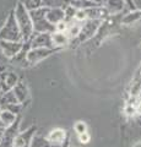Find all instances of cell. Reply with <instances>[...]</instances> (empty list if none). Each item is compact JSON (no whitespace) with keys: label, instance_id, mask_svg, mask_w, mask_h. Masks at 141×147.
<instances>
[{"label":"cell","instance_id":"cell-12","mask_svg":"<svg viewBox=\"0 0 141 147\" xmlns=\"http://www.w3.org/2000/svg\"><path fill=\"white\" fill-rule=\"evenodd\" d=\"M45 18L48 22L55 26L58 22L64 20V10L60 7H54V9H47L45 12Z\"/></svg>","mask_w":141,"mask_h":147},{"label":"cell","instance_id":"cell-22","mask_svg":"<svg viewBox=\"0 0 141 147\" xmlns=\"http://www.w3.org/2000/svg\"><path fill=\"white\" fill-rule=\"evenodd\" d=\"M1 112H3V109H1V107H0V114H1Z\"/></svg>","mask_w":141,"mask_h":147},{"label":"cell","instance_id":"cell-16","mask_svg":"<svg viewBox=\"0 0 141 147\" xmlns=\"http://www.w3.org/2000/svg\"><path fill=\"white\" fill-rule=\"evenodd\" d=\"M0 120H1V123L4 124V126L7 127V126H10L15 123L16 115L13 113L9 112V110H3L1 114H0Z\"/></svg>","mask_w":141,"mask_h":147},{"label":"cell","instance_id":"cell-4","mask_svg":"<svg viewBox=\"0 0 141 147\" xmlns=\"http://www.w3.org/2000/svg\"><path fill=\"white\" fill-rule=\"evenodd\" d=\"M55 49H51V48H31L27 52L26 59L28 64H36L40 60H43L44 58L49 57Z\"/></svg>","mask_w":141,"mask_h":147},{"label":"cell","instance_id":"cell-15","mask_svg":"<svg viewBox=\"0 0 141 147\" xmlns=\"http://www.w3.org/2000/svg\"><path fill=\"white\" fill-rule=\"evenodd\" d=\"M141 20V10H135L133 12H129L128 15H125L124 17L121 18V24L123 25H133L135 22H138Z\"/></svg>","mask_w":141,"mask_h":147},{"label":"cell","instance_id":"cell-8","mask_svg":"<svg viewBox=\"0 0 141 147\" xmlns=\"http://www.w3.org/2000/svg\"><path fill=\"white\" fill-rule=\"evenodd\" d=\"M85 12H86V15H87V20L102 21V20H104V18H107L108 15H109L108 11L106 10V7H103V5L85 9Z\"/></svg>","mask_w":141,"mask_h":147},{"label":"cell","instance_id":"cell-19","mask_svg":"<svg viewBox=\"0 0 141 147\" xmlns=\"http://www.w3.org/2000/svg\"><path fill=\"white\" fill-rule=\"evenodd\" d=\"M124 113H126V115H134V114L136 113V107H135V105H131L129 103H126Z\"/></svg>","mask_w":141,"mask_h":147},{"label":"cell","instance_id":"cell-13","mask_svg":"<svg viewBox=\"0 0 141 147\" xmlns=\"http://www.w3.org/2000/svg\"><path fill=\"white\" fill-rule=\"evenodd\" d=\"M106 10L108 11L109 15H118L124 10V5L125 1L124 0H106Z\"/></svg>","mask_w":141,"mask_h":147},{"label":"cell","instance_id":"cell-14","mask_svg":"<svg viewBox=\"0 0 141 147\" xmlns=\"http://www.w3.org/2000/svg\"><path fill=\"white\" fill-rule=\"evenodd\" d=\"M12 92L15 94V97L17 98L20 103H24L25 99L27 98L28 96V90H27V86L24 81H19L17 84L15 85V87L12 88Z\"/></svg>","mask_w":141,"mask_h":147},{"label":"cell","instance_id":"cell-18","mask_svg":"<svg viewBox=\"0 0 141 147\" xmlns=\"http://www.w3.org/2000/svg\"><path fill=\"white\" fill-rule=\"evenodd\" d=\"M79 136V141L81 142V144H88L90 140H91V135L88 134L87 131L84 132V134H80V135H77Z\"/></svg>","mask_w":141,"mask_h":147},{"label":"cell","instance_id":"cell-9","mask_svg":"<svg viewBox=\"0 0 141 147\" xmlns=\"http://www.w3.org/2000/svg\"><path fill=\"white\" fill-rule=\"evenodd\" d=\"M17 82H19V80H17V76L13 72L4 74L1 76V81H0V86H1L3 93L4 92H7V91H11Z\"/></svg>","mask_w":141,"mask_h":147},{"label":"cell","instance_id":"cell-7","mask_svg":"<svg viewBox=\"0 0 141 147\" xmlns=\"http://www.w3.org/2000/svg\"><path fill=\"white\" fill-rule=\"evenodd\" d=\"M22 42H10V40H0V48L7 58H15L22 49Z\"/></svg>","mask_w":141,"mask_h":147},{"label":"cell","instance_id":"cell-3","mask_svg":"<svg viewBox=\"0 0 141 147\" xmlns=\"http://www.w3.org/2000/svg\"><path fill=\"white\" fill-rule=\"evenodd\" d=\"M101 22L102 21H98V20H86L82 24V26H81V31L79 34V38L81 42L87 40L91 37H93V34L98 31L99 26H101Z\"/></svg>","mask_w":141,"mask_h":147},{"label":"cell","instance_id":"cell-5","mask_svg":"<svg viewBox=\"0 0 141 147\" xmlns=\"http://www.w3.org/2000/svg\"><path fill=\"white\" fill-rule=\"evenodd\" d=\"M31 40V48H51L55 49L52 44L51 33H36L33 32L32 37L30 38Z\"/></svg>","mask_w":141,"mask_h":147},{"label":"cell","instance_id":"cell-2","mask_svg":"<svg viewBox=\"0 0 141 147\" xmlns=\"http://www.w3.org/2000/svg\"><path fill=\"white\" fill-rule=\"evenodd\" d=\"M0 40H10V42H22V36L19 26L16 24L13 11L10 13L5 22V26L0 30Z\"/></svg>","mask_w":141,"mask_h":147},{"label":"cell","instance_id":"cell-11","mask_svg":"<svg viewBox=\"0 0 141 147\" xmlns=\"http://www.w3.org/2000/svg\"><path fill=\"white\" fill-rule=\"evenodd\" d=\"M51 38H52V44L54 48H63L66 44H69L70 38L67 37L65 32H58L54 31L51 33Z\"/></svg>","mask_w":141,"mask_h":147},{"label":"cell","instance_id":"cell-17","mask_svg":"<svg viewBox=\"0 0 141 147\" xmlns=\"http://www.w3.org/2000/svg\"><path fill=\"white\" fill-rule=\"evenodd\" d=\"M74 130L77 135L84 134V132L87 131V125H86V123H84V121H76L74 125Z\"/></svg>","mask_w":141,"mask_h":147},{"label":"cell","instance_id":"cell-20","mask_svg":"<svg viewBox=\"0 0 141 147\" xmlns=\"http://www.w3.org/2000/svg\"><path fill=\"white\" fill-rule=\"evenodd\" d=\"M90 1H92L94 4H98V5H102V4H103L102 0H90Z\"/></svg>","mask_w":141,"mask_h":147},{"label":"cell","instance_id":"cell-10","mask_svg":"<svg viewBox=\"0 0 141 147\" xmlns=\"http://www.w3.org/2000/svg\"><path fill=\"white\" fill-rule=\"evenodd\" d=\"M65 139H66V131L63 130V129H54L47 136V140L54 146H58V147H60L63 145Z\"/></svg>","mask_w":141,"mask_h":147},{"label":"cell","instance_id":"cell-6","mask_svg":"<svg viewBox=\"0 0 141 147\" xmlns=\"http://www.w3.org/2000/svg\"><path fill=\"white\" fill-rule=\"evenodd\" d=\"M36 130H37L36 126H31L26 131L19 132L13 141V147H31V141L36 134Z\"/></svg>","mask_w":141,"mask_h":147},{"label":"cell","instance_id":"cell-1","mask_svg":"<svg viewBox=\"0 0 141 147\" xmlns=\"http://www.w3.org/2000/svg\"><path fill=\"white\" fill-rule=\"evenodd\" d=\"M13 16H15L16 24L19 26L22 39L30 40V38L33 34V22L30 16V11L26 9L24 3H19L13 10Z\"/></svg>","mask_w":141,"mask_h":147},{"label":"cell","instance_id":"cell-21","mask_svg":"<svg viewBox=\"0 0 141 147\" xmlns=\"http://www.w3.org/2000/svg\"><path fill=\"white\" fill-rule=\"evenodd\" d=\"M0 129H5V126H4V124L1 123V120H0Z\"/></svg>","mask_w":141,"mask_h":147}]
</instances>
